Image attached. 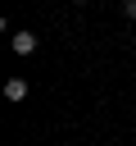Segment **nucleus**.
<instances>
[{
  "label": "nucleus",
  "instance_id": "1",
  "mask_svg": "<svg viewBox=\"0 0 136 146\" xmlns=\"http://www.w3.org/2000/svg\"><path fill=\"white\" fill-rule=\"evenodd\" d=\"M9 46H14V55H32V50H36V32H14Z\"/></svg>",
  "mask_w": 136,
  "mask_h": 146
},
{
  "label": "nucleus",
  "instance_id": "3",
  "mask_svg": "<svg viewBox=\"0 0 136 146\" xmlns=\"http://www.w3.org/2000/svg\"><path fill=\"white\" fill-rule=\"evenodd\" d=\"M122 14H127V18H136V0H122Z\"/></svg>",
  "mask_w": 136,
  "mask_h": 146
},
{
  "label": "nucleus",
  "instance_id": "2",
  "mask_svg": "<svg viewBox=\"0 0 136 146\" xmlns=\"http://www.w3.org/2000/svg\"><path fill=\"white\" fill-rule=\"evenodd\" d=\"M5 100H27V82L23 78H9L5 82Z\"/></svg>",
  "mask_w": 136,
  "mask_h": 146
}]
</instances>
